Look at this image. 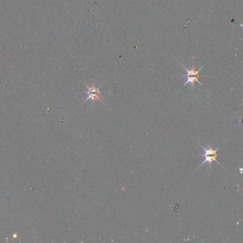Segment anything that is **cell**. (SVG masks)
Instances as JSON below:
<instances>
[{
	"instance_id": "obj_1",
	"label": "cell",
	"mask_w": 243,
	"mask_h": 243,
	"mask_svg": "<svg viewBox=\"0 0 243 243\" xmlns=\"http://www.w3.org/2000/svg\"><path fill=\"white\" fill-rule=\"evenodd\" d=\"M199 143L200 146L201 147V148L204 150V153L202 154V155H199L198 156H200V157H204L205 158V160H204L203 162H202V163L200 164V166L198 168V169H199V168L200 167H202L203 165H205L206 163L208 164L209 167L211 168L212 167V163L213 161H215V162L217 163L218 165H220L222 168H223V166H222V165L217 161V158L218 156L217 150L220 149V147H217V148L214 149L212 148V146H211L210 144H209L208 143V148H205V147H203L200 143Z\"/></svg>"
},
{
	"instance_id": "obj_2",
	"label": "cell",
	"mask_w": 243,
	"mask_h": 243,
	"mask_svg": "<svg viewBox=\"0 0 243 243\" xmlns=\"http://www.w3.org/2000/svg\"><path fill=\"white\" fill-rule=\"evenodd\" d=\"M180 64H181V63H180ZM204 66H205V65L202 66L200 67V68L198 69V70H196V69H195L194 66H193L192 68L189 69L186 68L185 66H184L183 65H182V66L183 67L184 69H185V72H187V74H186V75L182 76V77H186V79H187V80L185 81V84H183V86H185L186 85L190 84L191 87L194 88L195 83H196V82H198L200 85H203V84H202V83H200V81H199V79H200L199 73H200V71H201V69L203 68Z\"/></svg>"
},
{
	"instance_id": "obj_3",
	"label": "cell",
	"mask_w": 243,
	"mask_h": 243,
	"mask_svg": "<svg viewBox=\"0 0 243 243\" xmlns=\"http://www.w3.org/2000/svg\"><path fill=\"white\" fill-rule=\"evenodd\" d=\"M100 87L99 88L95 87L94 85H93L92 86H90V87L86 86L88 91H86V93L88 95V96L86 99L85 103L88 101V100H91L93 103L96 101H100L103 102V98L101 97V91L99 90Z\"/></svg>"
}]
</instances>
